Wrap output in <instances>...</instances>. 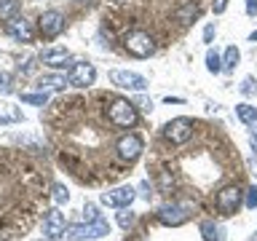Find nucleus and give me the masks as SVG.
Listing matches in <instances>:
<instances>
[{"mask_svg": "<svg viewBox=\"0 0 257 241\" xmlns=\"http://www.w3.org/2000/svg\"><path fill=\"white\" fill-rule=\"evenodd\" d=\"M46 180L24 156L0 150V241L24 236L43 212Z\"/></svg>", "mask_w": 257, "mask_h": 241, "instance_id": "obj_1", "label": "nucleus"}, {"mask_svg": "<svg viewBox=\"0 0 257 241\" xmlns=\"http://www.w3.org/2000/svg\"><path fill=\"white\" fill-rule=\"evenodd\" d=\"M123 46L132 56H137V59H148V56L156 51V43H153V38L145 30H132L123 38Z\"/></svg>", "mask_w": 257, "mask_h": 241, "instance_id": "obj_2", "label": "nucleus"}, {"mask_svg": "<svg viewBox=\"0 0 257 241\" xmlns=\"http://www.w3.org/2000/svg\"><path fill=\"white\" fill-rule=\"evenodd\" d=\"M107 118H110L112 126L128 129V126L137 124V107H134L128 99H115V102L107 107Z\"/></svg>", "mask_w": 257, "mask_h": 241, "instance_id": "obj_3", "label": "nucleus"}, {"mask_svg": "<svg viewBox=\"0 0 257 241\" xmlns=\"http://www.w3.org/2000/svg\"><path fill=\"white\" fill-rule=\"evenodd\" d=\"M164 137L172 145H185L193 137V120L188 118H174L164 126Z\"/></svg>", "mask_w": 257, "mask_h": 241, "instance_id": "obj_4", "label": "nucleus"}, {"mask_svg": "<svg viewBox=\"0 0 257 241\" xmlns=\"http://www.w3.org/2000/svg\"><path fill=\"white\" fill-rule=\"evenodd\" d=\"M67 236H70L72 241L110 236V225L104 222V220H94V222H88V225H72V228H67Z\"/></svg>", "mask_w": 257, "mask_h": 241, "instance_id": "obj_5", "label": "nucleus"}, {"mask_svg": "<svg viewBox=\"0 0 257 241\" xmlns=\"http://www.w3.org/2000/svg\"><path fill=\"white\" fill-rule=\"evenodd\" d=\"M94 80H96V70L88 62H75L67 72V83L75 88H88V86H94Z\"/></svg>", "mask_w": 257, "mask_h": 241, "instance_id": "obj_6", "label": "nucleus"}, {"mask_svg": "<svg viewBox=\"0 0 257 241\" xmlns=\"http://www.w3.org/2000/svg\"><path fill=\"white\" fill-rule=\"evenodd\" d=\"M38 30L43 38H56L64 30V14L62 11H43L38 19Z\"/></svg>", "mask_w": 257, "mask_h": 241, "instance_id": "obj_7", "label": "nucleus"}, {"mask_svg": "<svg viewBox=\"0 0 257 241\" xmlns=\"http://www.w3.org/2000/svg\"><path fill=\"white\" fill-rule=\"evenodd\" d=\"M238 206H241V188L238 185H225L217 193V209H220V214H233Z\"/></svg>", "mask_w": 257, "mask_h": 241, "instance_id": "obj_8", "label": "nucleus"}, {"mask_svg": "<svg viewBox=\"0 0 257 241\" xmlns=\"http://www.w3.org/2000/svg\"><path fill=\"white\" fill-rule=\"evenodd\" d=\"M110 80H112V86L132 88V91H145V88H148V80L142 75H137V72H128V70H112Z\"/></svg>", "mask_w": 257, "mask_h": 241, "instance_id": "obj_9", "label": "nucleus"}, {"mask_svg": "<svg viewBox=\"0 0 257 241\" xmlns=\"http://www.w3.org/2000/svg\"><path fill=\"white\" fill-rule=\"evenodd\" d=\"M115 150H118V158L120 161H128V164H132V161H137V158L142 156V140L137 134H123L118 140Z\"/></svg>", "mask_w": 257, "mask_h": 241, "instance_id": "obj_10", "label": "nucleus"}, {"mask_svg": "<svg viewBox=\"0 0 257 241\" xmlns=\"http://www.w3.org/2000/svg\"><path fill=\"white\" fill-rule=\"evenodd\" d=\"M132 201H134V190L128 188V185L102 193V204H104V206H112V209H123V206L132 204Z\"/></svg>", "mask_w": 257, "mask_h": 241, "instance_id": "obj_11", "label": "nucleus"}, {"mask_svg": "<svg viewBox=\"0 0 257 241\" xmlns=\"http://www.w3.org/2000/svg\"><path fill=\"white\" fill-rule=\"evenodd\" d=\"M6 24H8V35L16 38L19 43H30L32 35H35V32H32V24L24 19V16H16V19L6 22Z\"/></svg>", "mask_w": 257, "mask_h": 241, "instance_id": "obj_12", "label": "nucleus"}, {"mask_svg": "<svg viewBox=\"0 0 257 241\" xmlns=\"http://www.w3.org/2000/svg\"><path fill=\"white\" fill-rule=\"evenodd\" d=\"M43 233L48 238H59L64 233V214H59L56 209H54V212H48L43 217Z\"/></svg>", "mask_w": 257, "mask_h": 241, "instance_id": "obj_13", "label": "nucleus"}, {"mask_svg": "<svg viewBox=\"0 0 257 241\" xmlns=\"http://www.w3.org/2000/svg\"><path fill=\"white\" fill-rule=\"evenodd\" d=\"M158 220L164 225H180L188 220V206H164L158 212Z\"/></svg>", "mask_w": 257, "mask_h": 241, "instance_id": "obj_14", "label": "nucleus"}, {"mask_svg": "<svg viewBox=\"0 0 257 241\" xmlns=\"http://www.w3.org/2000/svg\"><path fill=\"white\" fill-rule=\"evenodd\" d=\"M67 62H70V51H67V48H48V51L43 54V64H48V67H54V70L64 67Z\"/></svg>", "mask_w": 257, "mask_h": 241, "instance_id": "obj_15", "label": "nucleus"}, {"mask_svg": "<svg viewBox=\"0 0 257 241\" xmlns=\"http://www.w3.org/2000/svg\"><path fill=\"white\" fill-rule=\"evenodd\" d=\"M19 8H22L19 0H0V19L3 22L16 19V16H19Z\"/></svg>", "mask_w": 257, "mask_h": 241, "instance_id": "obj_16", "label": "nucleus"}, {"mask_svg": "<svg viewBox=\"0 0 257 241\" xmlns=\"http://www.w3.org/2000/svg\"><path fill=\"white\" fill-rule=\"evenodd\" d=\"M196 16H198V6L196 3H185L182 8H177V11H174V19L180 24H190Z\"/></svg>", "mask_w": 257, "mask_h": 241, "instance_id": "obj_17", "label": "nucleus"}, {"mask_svg": "<svg viewBox=\"0 0 257 241\" xmlns=\"http://www.w3.org/2000/svg\"><path fill=\"white\" fill-rule=\"evenodd\" d=\"M238 59H241V51L236 46H228L225 48V56H222V70H236Z\"/></svg>", "mask_w": 257, "mask_h": 241, "instance_id": "obj_18", "label": "nucleus"}, {"mask_svg": "<svg viewBox=\"0 0 257 241\" xmlns=\"http://www.w3.org/2000/svg\"><path fill=\"white\" fill-rule=\"evenodd\" d=\"M236 115L241 118V124H254L257 120V107H252V104H236Z\"/></svg>", "mask_w": 257, "mask_h": 241, "instance_id": "obj_19", "label": "nucleus"}, {"mask_svg": "<svg viewBox=\"0 0 257 241\" xmlns=\"http://www.w3.org/2000/svg\"><path fill=\"white\" fill-rule=\"evenodd\" d=\"M206 70L214 72V75H217V72H222V59H220V54H217L214 48H209V51H206Z\"/></svg>", "mask_w": 257, "mask_h": 241, "instance_id": "obj_20", "label": "nucleus"}, {"mask_svg": "<svg viewBox=\"0 0 257 241\" xmlns=\"http://www.w3.org/2000/svg\"><path fill=\"white\" fill-rule=\"evenodd\" d=\"M38 86H40V91H43V88H64V78L62 75H46V78H40L38 80Z\"/></svg>", "mask_w": 257, "mask_h": 241, "instance_id": "obj_21", "label": "nucleus"}, {"mask_svg": "<svg viewBox=\"0 0 257 241\" xmlns=\"http://www.w3.org/2000/svg\"><path fill=\"white\" fill-rule=\"evenodd\" d=\"M22 102H30V104H46V102H48V96H46V91H40V94H22Z\"/></svg>", "mask_w": 257, "mask_h": 241, "instance_id": "obj_22", "label": "nucleus"}, {"mask_svg": "<svg viewBox=\"0 0 257 241\" xmlns=\"http://www.w3.org/2000/svg\"><path fill=\"white\" fill-rule=\"evenodd\" d=\"M67 198H70L67 188H62V185H54V201H56V204H67Z\"/></svg>", "mask_w": 257, "mask_h": 241, "instance_id": "obj_23", "label": "nucleus"}, {"mask_svg": "<svg viewBox=\"0 0 257 241\" xmlns=\"http://www.w3.org/2000/svg\"><path fill=\"white\" fill-rule=\"evenodd\" d=\"M132 222H134V212H126V209H123V212L118 214V225H120V228H128Z\"/></svg>", "mask_w": 257, "mask_h": 241, "instance_id": "obj_24", "label": "nucleus"}, {"mask_svg": "<svg viewBox=\"0 0 257 241\" xmlns=\"http://www.w3.org/2000/svg\"><path fill=\"white\" fill-rule=\"evenodd\" d=\"M0 91H11V75L8 72H0Z\"/></svg>", "mask_w": 257, "mask_h": 241, "instance_id": "obj_25", "label": "nucleus"}, {"mask_svg": "<svg viewBox=\"0 0 257 241\" xmlns=\"http://www.w3.org/2000/svg\"><path fill=\"white\" fill-rule=\"evenodd\" d=\"M246 206L254 209L257 206V188H249V196H246Z\"/></svg>", "mask_w": 257, "mask_h": 241, "instance_id": "obj_26", "label": "nucleus"}, {"mask_svg": "<svg viewBox=\"0 0 257 241\" xmlns=\"http://www.w3.org/2000/svg\"><path fill=\"white\" fill-rule=\"evenodd\" d=\"M212 8H214V14H225V8H228V0H214Z\"/></svg>", "mask_w": 257, "mask_h": 241, "instance_id": "obj_27", "label": "nucleus"}, {"mask_svg": "<svg viewBox=\"0 0 257 241\" xmlns=\"http://www.w3.org/2000/svg\"><path fill=\"white\" fill-rule=\"evenodd\" d=\"M212 38H214V24H206V30H204V43H212Z\"/></svg>", "mask_w": 257, "mask_h": 241, "instance_id": "obj_28", "label": "nucleus"}, {"mask_svg": "<svg viewBox=\"0 0 257 241\" xmlns=\"http://www.w3.org/2000/svg\"><path fill=\"white\" fill-rule=\"evenodd\" d=\"M246 14L249 16H257V0H246Z\"/></svg>", "mask_w": 257, "mask_h": 241, "instance_id": "obj_29", "label": "nucleus"}, {"mask_svg": "<svg viewBox=\"0 0 257 241\" xmlns=\"http://www.w3.org/2000/svg\"><path fill=\"white\" fill-rule=\"evenodd\" d=\"M252 86H254V83H252V78H246V80H244V86H241V91L249 94V91H252Z\"/></svg>", "mask_w": 257, "mask_h": 241, "instance_id": "obj_30", "label": "nucleus"}, {"mask_svg": "<svg viewBox=\"0 0 257 241\" xmlns=\"http://www.w3.org/2000/svg\"><path fill=\"white\" fill-rule=\"evenodd\" d=\"M249 40H257V30L252 32V35H249Z\"/></svg>", "mask_w": 257, "mask_h": 241, "instance_id": "obj_31", "label": "nucleus"}, {"mask_svg": "<svg viewBox=\"0 0 257 241\" xmlns=\"http://www.w3.org/2000/svg\"><path fill=\"white\" fill-rule=\"evenodd\" d=\"M249 241H257V233H252V238H249Z\"/></svg>", "mask_w": 257, "mask_h": 241, "instance_id": "obj_32", "label": "nucleus"}, {"mask_svg": "<svg viewBox=\"0 0 257 241\" xmlns=\"http://www.w3.org/2000/svg\"><path fill=\"white\" fill-rule=\"evenodd\" d=\"M112 3H126V0H112Z\"/></svg>", "mask_w": 257, "mask_h": 241, "instance_id": "obj_33", "label": "nucleus"}, {"mask_svg": "<svg viewBox=\"0 0 257 241\" xmlns=\"http://www.w3.org/2000/svg\"><path fill=\"white\" fill-rule=\"evenodd\" d=\"M75 3H86V0H75Z\"/></svg>", "mask_w": 257, "mask_h": 241, "instance_id": "obj_34", "label": "nucleus"}]
</instances>
